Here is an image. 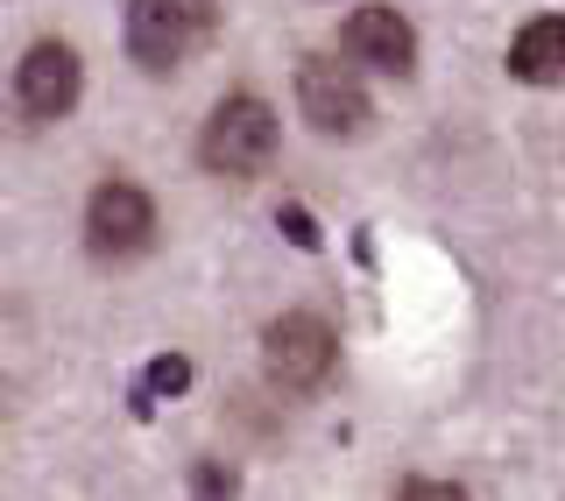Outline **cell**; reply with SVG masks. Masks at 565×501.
Instances as JSON below:
<instances>
[{"label": "cell", "instance_id": "cell-1", "mask_svg": "<svg viewBox=\"0 0 565 501\" xmlns=\"http://www.w3.org/2000/svg\"><path fill=\"white\" fill-rule=\"evenodd\" d=\"M199 156H205L212 177H226V184L262 177V170H269V156H276V114H269V99H255V93L220 99V106H212V120H205V135H199Z\"/></svg>", "mask_w": 565, "mask_h": 501}, {"label": "cell", "instance_id": "cell-2", "mask_svg": "<svg viewBox=\"0 0 565 501\" xmlns=\"http://www.w3.org/2000/svg\"><path fill=\"white\" fill-rule=\"evenodd\" d=\"M212 29V0H128V57L141 71H177Z\"/></svg>", "mask_w": 565, "mask_h": 501}, {"label": "cell", "instance_id": "cell-3", "mask_svg": "<svg viewBox=\"0 0 565 501\" xmlns=\"http://www.w3.org/2000/svg\"><path fill=\"white\" fill-rule=\"evenodd\" d=\"M149 241H156L149 191L128 184V177H106L93 199H85V247L99 262H135V255H149Z\"/></svg>", "mask_w": 565, "mask_h": 501}, {"label": "cell", "instance_id": "cell-4", "mask_svg": "<svg viewBox=\"0 0 565 501\" xmlns=\"http://www.w3.org/2000/svg\"><path fill=\"white\" fill-rule=\"evenodd\" d=\"M262 361H269V382L290 388V396H305V388H318L332 374V361H340V339H332L326 318L311 311H282L269 332H262Z\"/></svg>", "mask_w": 565, "mask_h": 501}, {"label": "cell", "instance_id": "cell-5", "mask_svg": "<svg viewBox=\"0 0 565 501\" xmlns=\"http://www.w3.org/2000/svg\"><path fill=\"white\" fill-rule=\"evenodd\" d=\"M85 93V64L78 50L57 43V35H43V43H29V57L14 64V106H22V120H64L71 106Z\"/></svg>", "mask_w": 565, "mask_h": 501}, {"label": "cell", "instance_id": "cell-6", "mask_svg": "<svg viewBox=\"0 0 565 501\" xmlns=\"http://www.w3.org/2000/svg\"><path fill=\"white\" fill-rule=\"evenodd\" d=\"M297 106H305V120L318 135H361L367 114H375L361 71L340 64V57H305L297 64Z\"/></svg>", "mask_w": 565, "mask_h": 501}, {"label": "cell", "instance_id": "cell-7", "mask_svg": "<svg viewBox=\"0 0 565 501\" xmlns=\"http://www.w3.org/2000/svg\"><path fill=\"white\" fill-rule=\"evenodd\" d=\"M340 43H347L353 64H375V71H388V78H411L417 71V29L403 22L396 8H353Z\"/></svg>", "mask_w": 565, "mask_h": 501}, {"label": "cell", "instance_id": "cell-8", "mask_svg": "<svg viewBox=\"0 0 565 501\" xmlns=\"http://www.w3.org/2000/svg\"><path fill=\"white\" fill-rule=\"evenodd\" d=\"M509 78H523V85H558L565 78V14H544V22L516 29V43H509Z\"/></svg>", "mask_w": 565, "mask_h": 501}, {"label": "cell", "instance_id": "cell-9", "mask_svg": "<svg viewBox=\"0 0 565 501\" xmlns=\"http://www.w3.org/2000/svg\"><path fill=\"white\" fill-rule=\"evenodd\" d=\"M184 382H191V361L184 353H163V361L149 367V382H141V396H177Z\"/></svg>", "mask_w": 565, "mask_h": 501}, {"label": "cell", "instance_id": "cell-10", "mask_svg": "<svg viewBox=\"0 0 565 501\" xmlns=\"http://www.w3.org/2000/svg\"><path fill=\"white\" fill-rule=\"evenodd\" d=\"M191 488H199V494H234V488H241V473H234V467H212V459H205V467L191 473Z\"/></svg>", "mask_w": 565, "mask_h": 501}, {"label": "cell", "instance_id": "cell-11", "mask_svg": "<svg viewBox=\"0 0 565 501\" xmlns=\"http://www.w3.org/2000/svg\"><path fill=\"white\" fill-rule=\"evenodd\" d=\"M396 494H417V501H459V480H396Z\"/></svg>", "mask_w": 565, "mask_h": 501}, {"label": "cell", "instance_id": "cell-12", "mask_svg": "<svg viewBox=\"0 0 565 501\" xmlns=\"http://www.w3.org/2000/svg\"><path fill=\"white\" fill-rule=\"evenodd\" d=\"M282 234H290L297 247H318V226H311V212H305V205H282Z\"/></svg>", "mask_w": 565, "mask_h": 501}]
</instances>
